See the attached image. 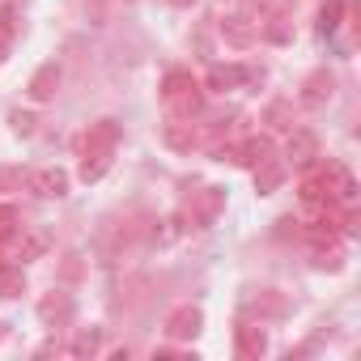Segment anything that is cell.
<instances>
[{
	"mask_svg": "<svg viewBox=\"0 0 361 361\" xmlns=\"http://www.w3.org/2000/svg\"><path fill=\"white\" fill-rule=\"evenodd\" d=\"M340 264H344V251H340V243H331V247H319V251H314V268L340 272Z\"/></svg>",
	"mask_w": 361,
	"mask_h": 361,
	"instance_id": "23",
	"label": "cell"
},
{
	"mask_svg": "<svg viewBox=\"0 0 361 361\" xmlns=\"http://www.w3.org/2000/svg\"><path fill=\"white\" fill-rule=\"evenodd\" d=\"M18 234H22V213L13 204H0V247L18 243Z\"/></svg>",
	"mask_w": 361,
	"mask_h": 361,
	"instance_id": "19",
	"label": "cell"
},
{
	"mask_svg": "<svg viewBox=\"0 0 361 361\" xmlns=\"http://www.w3.org/2000/svg\"><path fill=\"white\" fill-rule=\"evenodd\" d=\"M170 5H174V9H192V5H196V0H170Z\"/></svg>",
	"mask_w": 361,
	"mask_h": 361,
	"instance_id": "27",
	"label": "cell"
},
{
	"mask_svg": "<svg viewBox=\"0 0 361 361\" xmlns=\"http://www.w3.org/2000/svg\"><path fill=\"white\" fill-rule=\"evenodd\" d=\"M26 174L30 170H22V166H0V192H22L26 188Z\"/></svg>",
	"mask_w": 361,
	"mask_h": 361,
	"instance_id": "22",
	"label": "cell"
},
{
	"mask_svg": "<svg viewBox=\"0 0 361 361\" xmlns=\"http://www.w3.org/2000/svg\"><path fill=\"white\" fill-rule=\"evenodd\" d=\"M9 123H13V132H18V136H35V128H39V119H35L30 111H13V115H9Z\"/></svg>",
	"mask_w": 361,
	"mask_h": 361,
	"instance_id": "25",
	"label": "cell"
},
{
	"mask_svg": "<svg viewBox=\"0 0 361 361\" xmlns=\"http://www.w3.org/2000/svg\"><path fill=\"white\" fill-rule=\"evenodd\" d=\"M5 264H9V259H5V255H0V268H5Z\"/></svg>",
	"mask_w": 361,
	"mask_h": 361,
	"instance_id": "29",
	"label": "cell"
},
{
	"mask_svg": "<svg viewBox=\"0 0 361 361\" xmlns=\"http://www.w3.org/2000/svg\"><path fill=\"white\" fill-rule=\"evenodd\" d=\"M68 353H73V357H98V353H102V327L77 331V340L68 344Z\"/></svg>",
	"mask_w": 361,
	"mask_h": 361,
	"instance_id": "16",
	"label": "cell"
},
{
	"mask_svg": "<svg viewBox=\"0 0 361 361\" xmlns=\"http://www.w3.org/2000/svg\"><path fill=\"white\" fill-rule=\"evenodd\" d=\"M281 183H285V161L281 157H268V161L255 166V192L259 196H272Z\"/></svg>",
	"mask_w": 361,
	"mask_h": 361,
	"instance_id": "14",
	"label": "cell"
},
{
	"mask_svg": "<svg viewBox=\"0 0 361 361\" xmlns=\"http://www.w3.org/2000/svg\"><path fill=\"white\" fill-rule=\"evenodd\" d=\"M340 13H344V0H327V5L319 9V35H336Z\"/></svg>",
	"mask_w": 361,
	"mask_h": 361,
	"instance_id": "20",
	"label": "cell"
},
{
	"mask_svg": "<svg viewBox=\"0 0 361 361\" xmlns=\"http://www.w3.org/2000/svg\"><path fill=\"white\" fill-rule=\"evenodd\" d=\"M331 90H336V81H331V73L327 68H319V73H310L306 77V85H302V106H323L327 98H331Z\"/></svg>",
	"mask_w": 361,
	"mask_h": 361,
	"instance_id": "12",
	"label": "cell"
},
{
	"mask_svg": "<svg viewBox=\"0 0 361 361\" xmlns=\"http://www.w3.org/2000/svg\"><path fill=\"white\" fill-rule=\"evenodd\" d=\"M166 145L178 149V153H192L200 145V128L192 119H174V123H166Z\"/></svg>",
	"mask_w": 361,
	"mask_h": 361,
	"instance_id": "13",
	"label": "cell"
},
{
	"mask_svg": "<svg viewBox=\"0 0 361 361\" xmlns=\"http://www.w3.org/2000/svg\"><path fill=\"white\" fill-rule=\"evenodd\" d=\"M30 98L35 102H47V98H56V90H60V64H43L35 77H30Z\"/></svg>",
	"mask_w": 361,
	"mask_h": 361,
	"instance_id": "15",
	"label": "cell"
},
{
	"mask_svg": "<svg viewBox=\"0 0 361 361\" xmlns=\"http://www.w3.org/2000/svg\"><path fill=\"white\" fill-rule=\"evenodd\" d=\"M161 102L170 106L174 119H196L204 111V85L188 68H170L161 77Z\"/></svg>",
	"mask_w": 361,
	"mask_h": 361,
	"instance_id": "1",
	"label": "cell"
},
{
	"mask_svg": "<svg viewBox=\"0 0 361 361\" xmlns=\"http://www.w3.org/2000/svg\"><path fill=\"white\" fill-rule=\"evenodd\" d=\"M9 43H13L9 35H0V64H5V60H9Z\"/></svg>",
	"mask_w": 361,
	"mask_h": 361,
	"instance_id": "26",
	"label": "cell"
},
{
	"mask_svg": "<svg viewBox=\"0 0 361 361\" xmlns=\"http://www.w3.org/2000/svg\"><path fill=\"white\" fill-rule=\"evenodd\" d=\"M281 161H289V166H298V170L314 166V161H319V136L306 132V128H289V140H285V157H281Z\"/></svg>",
	"mask_w": 361,
	"mask_h": 361,
	"instance_id": "7",
	"label": "cell"
},
{
	"mask_svg": "<svg viewBox=\"0 0 361 361\" xmlns=\"http://www.w3.org/2000/svg\"><path fill=\"white\" fill-rule=\"evenodd\" d=\"M26 188H30L39 200H60V196H68V170H60V166L30 170V174H26Z\"/></svg>",
	"mask_w": 361,
	"mask_h": 361,
	"instance_id": "6",
	"label": "cell"
},
{
	"mask_svg": "<svg viewBox=\"0 0 361 361\" xmlns=\"http://www.w3.org/2000/svg\"><path fill=\"white\" fill-rule=\"evenodd\" d=\"M259 30H264V22H255V18H247V13H230V18L221 22L226 43H230V47H238V51L255 47V43H259Z\"/></svg>",
	"mask_w": 361,
	"mask_h": 361,
	"instance_id": "8",
	"label": "cell"
},
{
	"mask_svg": "<svg viewBox=\"0 0 361 361\" xmlns=\"http://www.w3.org/2000/svg\"><path fill=\"white\" fill-rule=\"evenodd\" d=\"M119 136H123V128H119L115 119H98V123H90L85 136H81V157H115Z\"/></svg>",
	"mask_w": 361,
	"mask_h": 361,
	"instance_id": "4",
	"label": "cell"
},
{
	"mask_svg": "<svg viewBox=\"0 0 361 361\" xmlns=\"http://www.w3.org/2000/svg\"><path fill=\"white\" fill-rule=\"evenodd\" d=\"M39 319H43L47 327L68 323V319H73V298H68V293H60V289L43 293V298H39Z\"/></svg>",
	"mask_w": 361,
	"mask_h": 361,
	"instance_id": "11",
	"label": "cell"
},
{
	"mask_svg": "<svg viewBox=\"0 0 361 361\" xmlns=\"http://www.w3.org/2000/svg\"><path fill=\"white\" fill-rule=\"evenodd\" d=\"M251 310H259V314H285V302L276 298V289H264L259 298H251Z\"/></svg>",
	"mask_w": 361,
	"mask_h": 361,
	"instance_id": "24",
	"label": "cell"
},
{
	"mask_svg": "<svg viewBox=\"0 0 361 361\" xmlns=\"http://www.w3.org/2000/svg\"><path fill=\"white\" fill-rule=\"evenodd\" d=\"M0 340H5V323H0Z\"/></svg>",
	"mask_w": 361,
	"mask_h": 361,
	"instance_id": "28",
	"label": "cell"
},
{
	"mask_svg": "<svg viewBox=\"0 0 361 361\" xmlns=\"http://www.w3.org/2000/svg\"><path fill=\"white\" fill-rule=\"evenodd\" d=\"M213 153H217V161H234V166L255 170L259 161L276 157V145H272L268 132H255V136H247V140H238V145H213Z\"/></svg>",
	"mask_w": 361,
	"mask_h": 361,
	"instance_id": "2",
	"label": "cell"
},
{
	"mask_svg": "<svg viewBox=\"0 0 361 361\" xmlns=\"http://www.w3.org/2000/svg\"><path fill=\"white\" fill-rule=\"evenodd\" d=\"M204 81H209L213 94H226V90H238L243 81H264V68L255 73V68H243V64H213Z\"/></svg>",
	"mask_w": 361,
	"mask_h": 361,
	"instance_id": "9",
	"label": "cell"
},
{
	"mask_svg": "<svg viewBox=\"0 0 361 361\" xmlns=\"http://www.w3.org/2000/svg\"><path fill=\"white\" fill-rule=\"evenodd\" d=\"M111 161H115V157H81V170H77V174L85 178V183H98V178L111 170Z\"/></svg>",
	"mask_w": 361,
	"mask_h": 361,
	"instance_id": "21",
	"label": "cell"
},
{
	"mask_svg": "<svg viewBox=\"0 0 361 361\" xmlns=\"http://www.w3.org/2000/svg\"><path fill=\"white\" fill-rule=\"evenodd\" d=\"M18 293H26V272L9 259L0 268V298H18Z\"/></svg>",
	"mask_w": 361,
	"mask_h": 361,
	"instance_id": "17",
	"label": "cell"
},
{
	"mask_svg": "<svg viewBox=\"0 0 361 361\" xmlns=\"http://www.w3.org/2000/svg\"><path fill=\"white\" fill-rule=\"evenodd\" d=\"M234 348H238V357L259 361V357L268 353V336H264V327H259V323H238V327H234Z\"/></svg>",
	"mask_w": 361,
	"mask_h": 361,
	"instance_id": "10",
	"label": "cell"
},
{
	"mask_svg": "<svg viewBox=\"0 0 361 361\" xmlns=\"http://www.w3.org/2000/svg\"><path fill=\"white\" fill-rule=\"evenodd\" d=\"M200 327H204V314H200V306H174L170 314H166V340H174V344H183V340H196L200 336Z\"/></svg>",
	"mask_w": 361,
	"mask_h": 361,
	"instance_id": "5",
	"label": "cell"
},
{
	"mask_svg": "<svg viewBox=\"0 0 361 361\" xmlns=\"http://www.w3.org/2000/svg\"><path fill=\"white\" fill-rule=\"evenodd\" d=\"M264 123L272 132H289L293 128V102H268L264 106Z\"/></svg>",
	"mask_w": 361,
	"mask_h": 361,
	"instance_id": "18",
	"label": "cell"
},
{
	"mask_svg": "<svg viewBox=\"0 0 361 361\" xmlns=\"http://www.w3.org/2000/svg\"><path fill=\"white\" fill-rule=\"evenodd\" d=\"M221 204H226V192H221V188H200V192H192V200L183 204L178 221H183V230H209V226L217 221Z\"/></svg>",
	"mask_w": 361,
	"mask_h": 361,
	"instance_id": "3",
	"label": "cell"
}]
</instances>
